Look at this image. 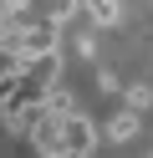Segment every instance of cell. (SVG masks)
<instances>
[{
    "instance_id": "6da1fadb",
    "label": "cell",
    "mask_w": 153,
    "mask_h": 158,
    "mask_svg": "<svg viewBox=\"0 0 153 158\" xmlns=\"http://www.w3.org/2000/svg\"><path fill=\"white\" fill-rule=\"evenodd\" d=\"M61 143H66V158H92V148H97V127H92L87 112L66 117L61 123Z\"/></svg>"
},
{
    "instance_id": "7a4b0ae2",
    "label": "cell",
    "mask_w": 153,
    "mask_h": 158,
    "mask_svg": "<svg viewBox=\"0 0 153 158\" xmlns=\"http://www.w3.org/2000/svg\"><path fill=\"white\" fill-rule=\"evenodd\" d=\"M31 143H36V153L41 158H66V143H61V123H56V117H41V127H36V133H31Z\"/></svg>"
},
{
    "instance_id": "3957f363",
    "label": "cell",
    "mask_w": 153,
    "mask_h": 158,
    "mask_svg": "<svg viewBox=\"0 0 153 158\" xmlns=\"http://www.w3.org/2000/svg\"><path fill=\"white\" fill-rule=\"evenodd\" d=\"M133 138H138V112L122 107V112L107 123V143H133Z\"/></svg>"
},
{
    "instance_id": "277c9868",
    "label": "cell",
    "mask_w": 153,
    "mask_h": 158,
    "mask_svg": "<svg viewBox=\"0 0 153 158\" xmlns=\"http://www.w3.org/2000/svg\"><path fill=\"white\" fill-rule=\"evenodd\" d=\"M87 15H92V26H117L122 21V5H117V0H92Z\"/></svg>"
},
{
    "instance_id": "5b68a950",
    "label": "cell",
    "mask_w": 153,
    "mask_h": 158,
    "mask_svg": "<svg viewBox=\"0 0 153 158\" xmlns=\"http://www.w3.org/2000/svg\"><path fill=\"white\" fill-rule=\"evenodd\" d=\"M46 112L56 117V123H66V117H77V102H71V92H66V87H56V92L46 97Z\"/></svg>"
},
{
    "instance_id": "8992f818",
    "label": "cell",
    "mask_w": 153,
    "mask_h": 158,
    "mask_svg": "<svg viewBox=\"0 0 153 158\" xmlns=\"http://www.w3.org/2000/svg\"><path fill=\"white\" fill-rule=\"evenodd\" d=\"M15 92H20V66H5L0 72V112L15 102Z\"/></svg>"
}]
</instances>
